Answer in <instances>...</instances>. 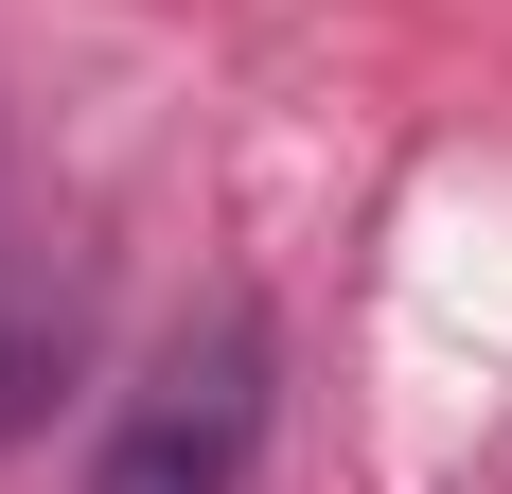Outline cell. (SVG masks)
<instances>
[{"mask_svg": "<svg viewBox=\"0 0 512 494\" xmlns=\"http://www.w3.org/2000/svg\"><path fill=\"white\" fill-rule=\"evenodd\" d=\"M265 406H283V336H265V300H248V283H212L195 318L142 353V389L106 406L89 494H248Z\"/></svg>", "mask_w": 512, "mask_h": 494, "instance_id": "cell-1", "label": "cell"}]
</instances>
